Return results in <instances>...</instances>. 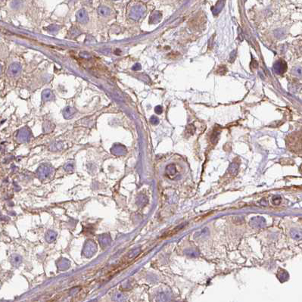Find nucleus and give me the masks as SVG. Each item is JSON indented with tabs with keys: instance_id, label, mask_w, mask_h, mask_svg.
I'll use <instances>...</instances> for the list:
<instances>
[{
	"instance_id": "2eb2a0df",
	"label": "nucleus",
	"mask_w": 302,
	"mask_h": 302,
	"mask_svg": "<svg viewBox=\"0 0 302 302\" xmlns=\"http://www.w3.org/2000/svg\"><path fill=\"white\" fill-rule=\"evenodd\" d=\"M226 68L225 66H220L219 68V69L217 70V73H219L220 74H224L226 73Z\"/></svg>"
},
{
	"instance_id": "7ed1b4c3",
	"label": "nucleus",
	"mask_w": 302,
	"mask_h": 302,
	"mask_svg": "<svg viewBox=\"0 0 302 302\" xmlns=\"http://www.w3.org/2000/svg\"><path fill=\"white\" fill-rule=\"evenodd\" d=\"M20 71H21V66H20V64L13 63L9 66V70H8V74L12 77H15L20 72Z\"/></svg>"
},
{
	"instance_id": "9d476101",
	"label": "nucleus",
	"mask_w": 302,
	"mask_h": 302,
	"mask_svg": "<svg viewBox=\"0 0 302 302\" xmlns=\"http://www.w3.org/2000/svg\"><path fill=\"white\" fill-rule=\"evenodd\" d=\"M38 172L39 173V174H40V175H43V176H46L49 174H50L51 168H49V167L48 166V165L43 164V165H42V166H41L40 168H39V170H38Z\"/></svg>"
},
{
	"instance_id": "1a4fd4ad",
	"label": "nucleus",
	"mask_w": 302,
	"mask_h": 302,
	"mask_svg": "<svg viewBox=\"0 0 302 302\" xmlns=\"http://www.w3.org/2000/svg\"><path fill=\"white\" fill-rule=\"evenodd\" d=\"M98 13L102 17H107L111 14V9L106 6H99L98 8Z\"/></svg>"
},
{
	"instance_id": "6e6552de",
	"label": "nucleus",
	"mask_w": 302,
	"mask_h": 302,
	"mask_svg": "<svg viewBox=\"0 0 302 302\" xmlns=\"http://www.w3.org/2000/svg\"><path fill=\"white\" fill-rule=\"evenodd\" d=\"M54 98V94L50 90H45L42 93V98L44 101H50Z\"/></svg>"
},
{
	"instance_id": "f257e3e1",
	"label": "nucleus",
	"mask_w": 302,
	"mask_h": 302,
	"mask_svg": "<svg viewBox=\"0 0 302 302\" xmlns=\"http://www.w3.org/2000/svg\"><path fill=\"white\" fill-rule=\"evenodd\" d=\"M31 137V130L28 127L20 129L17 134V139L20 142H26Z\"/></svg>"
},
{
	"instance_id": "4468645a",
	"label": "nucleus",
	"mask_w": 302,
	"mask_h": 302,
	"mask_svg": "<svg viewBox=\"0 0 302 302\" xmlns=\"http://www.w3.org/2000/svg\"><path fill=\"white\" fill-rule=\"evenodd\" d=\"M150 120H151V123H152V124H154V125H157L159 123L158 117H156L155 116H152V117H151Z\"/></svg>"
},
{
	"instance_id": "f3484780",
	"label": "nucleus",
	"mask_w": 302,
	"mask_h": 302,
	"mask_svg": "<svg viewBox=\"0 0 302 302\" xmlns=\"http://www.w3.org/2000/svg\"><path fill=\"white\" fill-rule=\"evenodd\" d=\"M132 69H133V71H139V70L141 69V65L139 64H136L132 68Z\"/></svg>"
},
{
	"instance_id": "9b49d317",
	"label": "nucleus",
	"mask_w": 302,
	"mask_h": 302,
	"mask_svg": "<svg viewBox=\"0 0 302 302\" xmlns=\"http://www.w3.org/2000/svg\"><path fill=\"white\" fill-rule=\"evenodd\" d=\"M54 128H55V127H54V124L52 122L49 121V120L45 121L43 124V131L45 133H50L54 130Z\"/></svg>"
},
{
	"instance_id": "ddd939ff",
	"label": "nucleus",
	"mask_w": 302,
	"mask_h": 302,
	"mask_svg": "<svg viewBox=\"0 0 302 302\" xmlns=\"http://www.w3.org/2000/svg\"><path fill=\"white\" fill-rule=\"evenodd\" d=\"M79 56L82 57V58H87V59H89V58H91V55H90V53H88V52H80V54H79Z\"/></svg>"
},
{
	"instance_id": "39448f33",
	"label": "nucleus",
	"mask_w": 302,
	"mask_h": 302,
	"mask_svg": "<svg viewBox=\"0 0 302 302\" xmlns=\"http://www.w3.org/2000/svg\"><path fill=\"white\" fill-rule=\"evenodd\" d=\"M273 68H274L275 71L278 74H283L286 71V69H287L286 63L284 61H282V60H279V61H276L274 64V65H273Z\"/></svg>"
},
{
	"instance_id": "423d86ee",
	"label": "nucleus",
	"mask_w": 302,
	"mask_h": 302,
	"mask_svg": "<svg viewBox=\"0 0 302 302\" xmlns=\"http://www.w3.org/2000/svg\"><path fill=\"white\" fill-rule=\"evenodd\" d=\"M76 112H77V111H76L75 109L68 106V107H66L64 109L63 116L65 119H71L74 117Z\"/></svg>"
},
{
	"instance_id": "0eeeda50",
	"label": "nucleus",
	"mask_w": 302,
	"mask_h": 302,
	"mask_svg": "<svg viewBox=\"0 0 302 302\" xmlns=\"http://www.w3.org/2000/svg\"><path fill=\"white\" fill-rule=\"evenodd\" d=\"M125 151H126V149H125L124 146H123L120 144L114 145L112 147V149H111V152H112L114 155H123Z\"/></svg>"
},
{
	"instance_id": "a211bd4d",
	"label": "nucleus",
	"mask_w": 302,
	"mask_h": 302,
	"mask_svg": "<svg viewBox=\"0 0 302 302\" xmlns=\"http://www.w3.org/2000/svg\"><path fill=\"white\" fill-rule=\"evenodd\" d=\"M12 262L14 263H16V264H17V263H20V258L19 257H17V256H16V257H15V258L12 259Z\"/></svg>"
},
{
	"instance_id": "20e7f679",
	"label": "nucleus",
	"mask_w": 302,
	"mask_h": 302,
	"mask_svg": "<svg viewBox=\"0 0 302 302\" xmlns=\"http://www.w3.org/2000/svg\"><path fill=\"white\" fill-rule=\"evenodd\" d=\"M76 17H77V20L81 24H86L88 22L89 17L87 15V12H86L85 9H80L76 14Z\"/></svg>"
},
{
	"instance_id": "f03ea898",
	"label": "nucleus",
	"mask_w": 302,
	"mask_h": 302,
	"mask_svg": "<svg viewBox=\"0 0 302 302\" xmlns=\"http://www.w3.org/2000/svg\"><path fill=\"white\" fill-rule=\"evenodd\" d=\"M143 12H144V9H143L142 6H134L131 9V12H130V17L134 19V20H137V19H139L142 15Z\"/></svg>"
},
{
	"instance_id": "6ab92c4d",
	"label": "nucleus",
	"mask_w": 302,
	"mask_h": 302,
	"mask_svg": "<svg viewBox=\"0 0 302 302\" xmlns=\"http://www.w3.org/2000/svg\"><path fill=\"white\" fill-rule=\"evenodd\" d=\"M235 52H236V51H233V52L231 53V55H230V56H231V58H230V60H231V61H233L235 60V58H236V54H234Z\"/></svg>"
},
{
	"instance_id": "f8f14e48",
	"label": "nucleus",
	"mask_w": 302,
	"mask_h": 302,
	"mask_svg": "<svg viewBox=\"0 0 302 302\" xmlns=\"http://www.w3.org/2000/svg\"><path fill=\"white\" fill-rule=\"evenodd\" d=\"M46 29V31L49 33H52V34H55V33H58V31H59L60 27L57 24H51L49 27H47Z\"/></svg>"
},
{
	"instance_id": "aec40b11",
	"label": "nucleus",
	"mask_w": 302,
	"mask_h": 302,
	"mask_svg": "<svg viewBox=\"0 0 302 302\" xmlns=\"http://www.w3.org/2000/svg\"><path fill=\"white\" fill-rule=\"evenodd\" d=\"M2 66H1V65H0V74H1V73H2Z\"/></svg>"
},
{
	"instance_id": "dca6fc26",
	"label": "nucleus",
	"mask_w": 302,
	"mask_h": 302,
	"mask_svg": "<svg viewBox=\"0 0 302 302\" xmlns=\"http://www.w3.org/2000/svg\"><path fill=\"white\" fill-rule=\"evenodd\" d=\"M155 113H156V114H161L162 111H163V109H162L161 106L158 105V106H156V107H155Z\"/></svg>"
}]
</instances>
